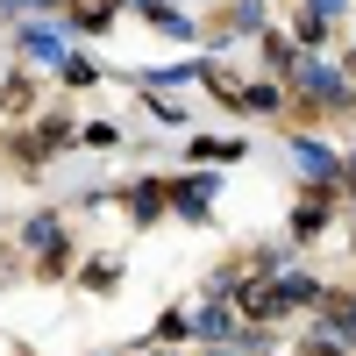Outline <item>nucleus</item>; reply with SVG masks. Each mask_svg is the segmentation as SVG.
Segmentation results:
<instances>
[{
	"instance_id": "obj_1",
	"label": "nucleus",
	"mask_w": 356,
	"mask_h": 356,
	"mask_svg": "<svg viewBox=\"0 0 356 356\" xmlns=\"http://www.w3.org/2000/svg\"><path fill=\"white\" fill-rule=\"evenodd\" d=\"M300 93L342 107V72H335V65H321V57H307V65H300Z\"/></svg>"
},
{
	"instance_id": "obj_2",
	"label": "nucleus",
	"mask_w": 356,
	"mask_h": 356,
	"mask_svg": "<svg viewBox=\"0 0 356 356\" xmlns=\"http://www.w3.org/2000/svg\"><path fill=\"white\" fill-rule=\"evenodd\" d=\"M314 307L328 314V335H335V342H356V300H335V292H321Z\"/></svg>"
},
{
	"instance_id": "obj_3",
	"label": "nucleus",
	"mask_w": 356,
	"mask_h": 356,
	"mask_svg": "<svg viewBox=\"0 0 356 356\" xmlns=\"http://www.w3.org/2000/svg\"><path fill=\"white\" fill-rule=\"evenodd\" d=\"M292 157H300V171H307V178H321V186H328V178L342 171V164H335V150H328V143H292Z\"/></svg>"
},
{
	"instance_id": "obj_4",
	"label": "nucleus",
	"mask_w": 356,
	"mask_h": 356,
	"mask_svg": "<svg viewBox=\"0 0 356 356\" xmlns=\"http://www.w3.org/2000/svg\"><path fill=\"white\" fill-rule=\"evenodd\" d=\"M207 207H214V178H186V186H178V214L207 221Z\"/></svg>"
},
{
	"instance_id": "obj_5",
	"label": "nucleus",
	"mask_w": 356,
	"mask_h": 356,
	"mask_svg": "<svg viewBox=\"0 0 356 356\" xmlns=\"http://www.w3.org/2000/svg\"><path fill=\"white\" fill-rule=\"evenodd\" d=\"M22 50L36 57V65H57V57H65V36H50V29H29V36H22Z\"/></svg>"
},
{
	"instance_id": "obj_6",
	"label": "nucleus",
	"mask_w": 356,
	"mask_h": 356,
	"mask_svg": "<svg viewBox=\"0 0 356 356\" xmlns=\"http://www.w3.org/2000/svg\"><path fill=\"white\" fill-rule=\"evenodd\" d=\"M243 307H250L257 321H278V314H285V292H271V285H250V292H243Z\"/></svg>"
},
{
	"instance_id": "obj_7",
	"label": "nucleus",
	"mask_w": 356,
	"mask_h": 356,
	"mask_svg": "<svg viewBox=\"0 0 356 356\" xmlns=\"http://www.w3.org/2000/svg\"><path fill=\"white\" fill-rule=\"evenodd\" d=\"M29 250H43V257H57V250H65V243H57V221H50V214H36V221H29Z\"/></svg>"
},
{
	"instance_id": "obj_8",
	"label": "nucleus",
	"mask_w": 356,
	"mask_h": 356,
	"mask_svg": "<svg viewBox=\"0 0 356 356\" xmlns=\"http://www.w3.org/2000/svg\"><path fill=\"white\" fill-rule=\"evenodd\" d=\"M193 328H200L207 342H221V335H228V307H200V321H193Z\"/></svg>"
},
{
	"instance_id": "obj_9",
	"label": "nucleus",
	"mask_w": 356,
	"mask_h": 356,
	"mask_svg": "<svg viewBox=\"0 0 356 356\" xmlns=\"http://www.w3.org/2000/svg\"><path fill=\"white\" fill-rule=\"evenodd\" d=\"M321 221H328V200H300V235H314Z\"/></svg>"
},
{
	"instance_id": "obj_10",
	"label": "nucleus",
	"mask_w": 356,
	"mask_h": 356,
	"mask_svg": "<svg viewBox=\"0 0 356 356\" xmlns=\"http://www.w3.org/2000/svg\"><path fill=\"white\" fill-rule=\"evenodd\" d=\"M157 207H164V186H143V193H136V214H143V221H157Z\"/></svg>"
},
{
	"instance_id": "obj_11",
	"label": "nucleus",
	"mask_w": 356,
	"mask_h": 356,
	"mask_svg": "<svg viewBox=\"0 0 356 356\" xmlns=\"http://www.w3.org/2000/svg\"><path fill=\"white\" fill-rule=\"evenodd\" d=\"M314 356H342V349H321V342H314Z\"/></svg>"
},
{
	"instance_id": "obj_12",
	"label": "nucleus",
	"mask_w": 356,
	"mask_h": 356,
	"mask_svg": "<svg viewBox=\"0 0 356 356\" xmlns=\"http://www.w3.org/2000/svg\"><path fill=\"white\" fill-rule=\"evenodd\" d=\"M207 356H228V349H207Z\"/></svg>"
}]
</instances>
